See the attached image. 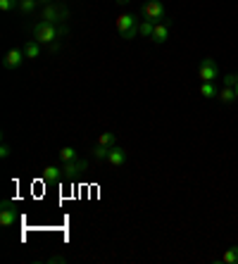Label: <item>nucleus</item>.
Returning <instances> with one entry per match:
<instances>
[{
    "mask_svg": "<svg viewBox=\"0 0 238 264\" xmlns=\"http://www.w3.org/2000/svg\"><path fill=\"white\" fill-rule=\"evenodd\" d=\"M39 3H43V5H48V3H55V0H39Z\"/></svg>",
    "mask_w": 238,
    "mask_h": 264,
    "instance_id": "obj_24",
    "label": "nucleus"
},
{
    "mask_svg": "<svg viewBox=\"0 0 238 264\" xmlns=\"http://www.w3.org/2000/svg\"><path fill=\"white\" fill-rule=\"evenodd\" d=\"M141 12L145 20L155 22V24H160V22H167V7L162 5L160 0H148V3H143Z\"/></svg>",
    "mask_w": 238,
    "mask_h": 264,
    "instance_id": "obj_4",
    "label": "nucleus"
},
{
    "mask_svg": "<svg viewBox=\"0 0 238 264\" xmlns=\"http://www.w3.org/2000/svg\"><path fill=\"white\" fill-rule=\"evenodd\" d=\"M224 86H233V88H236V86H238V74H226V77H224Z\"/></svg>",
    "mask_w": 238,
    "mask_h": 264,
    "instance_id": "obj_22",
    "label": "nucleus"
},
{
    "mask_svg": "<svg viewBox=\"0 0 238 264\" xmlns=\"http://www.w3.org/2000/svg\"><path fill=\"white\" fill-rule=\"evenodd\" d=\"M39 7V0H20V14H24V17H29V14H33V10Z\"/></svg>",
    "mask_w": 238,
    "mask_h": 264,
    "instance_id": "obj_14",
    "label": "nucleus"
},
{
    "mask_svg": "<svg viewBox=\"0 0 238 264\" xmlns=\"http://www.w3.org/2000/svg\"><path fill=\"white\" fill-rule=\"evenodd\" d=\"M153 43H157V45H162L164 41L169 39V20L167 22H160V24H155V31H153Z\"/></svg>",
    "mask_w": 238,
    "mask_h": 264,
    "instance_id": "obj_11",
    "label": "nucleus"
},
{
    "mask_svg": "<svg viewBox=\"0 0 238 264\" xmlns=\"http://www.w3.org/2000/svg\"><path fill=\"white\" fill-rule=\"evenodd\" d=\"M41 179H43L45 183H58V181L65 179V172H62V167L48 164V167H43V172H41Z\"/></svg>",
    "mask_w": 238,
    "mask_h": 264,
    "instance_id": "obj_9",
    "label": "nucleus"
},
{
    "mask_svg": "<svg viewBox=\"0 0 238 264\" xmlns=\"http://www.w3.org/2000/svg\"><path fill=\"white\" fill-rule=\"evenodd\" d=\"M24 60H26V55H24V48H10V50L5 52V58H3V67L5 69H20L22 65H24Z\"/></svg>",
    "mask_w": 238,
    "mask_h": 264,
    "instance_id": "obj_5",
    "label": "nucleus"
},
{
    "mask_svg": "<svg viewBox=\"0 0 238 264\" xmlns=\"http://www.w3.org/2000/svg\"><path fill=\"white\" fill-rule=\"evenodd\" d=\"M126 157H129L126 150L119 148V145H112V148H109V155H107V162L112 167H124V164H126Z\"/></svg>",
    "mask_w": 238,
    "mask_h": 264,
    "instance_id": "obj_8",
    "label": "nucleus"
},
{
    "mask_svg": "<svg viewBox=\"0 0 238 264\" xmlns=\"http://www.w3.org/2000/svg\"><path fill=\"white\" fill-rule=\"evenodd\" d=\"M153 31H155V22L143 20L141 24H138V33H141V36H145V39H150V36H153Z\"/></svg>",
    "mask_w": 238,
    "mask_h": 264,
    "instance_id": "obj_17",
    "label": "nucleus"
},
{
    "mask_svg": "<svg viewBox=\"0 0 238 264\" xmlns=\"http://www.w3.org/2000/svg\"><path fill=\"white\" fill-rule=\"evenodd\" d=\"M200 96H205V98H217V96H219V88L214 86V81H203V86H200Z\"/></svg>",
    "mask_w": 238,
    "mask_h": 264,
    "instance_id": "obj_15",
    "label": "nucleus"
},
{
    "mask_svg": "<svg viewBox=\"0 0 238 264\" xmlns=\"http://www.w3.org/2000/svg\"><path fill=\"white\" fill-rule=\"evenodd\" d=\"M88 169L84 160H71V162H62V172H65V179H77Z\"/></svg>",
    "mask_w": 238,
    "mask_h": 264,
    "instance_id": "obj_7",
    "label": "nucleus"
},
{
    "mask_svg": "<svg viewBox=\"0 0 238 264\" xmlns=\"http://www.w3.org/2000/svg\"><path fill=\"white\" fill-rule=\"evenodd\" d=\"M98 145H107V148H112V145H117V136L115 134H100V138H98Z\"/></svg>",
    "mask_w": 238,
    "mask_h": 264,
    "instance_id": "obj_19",
    "label": "nucleus"
},
{
    "mask_svg": "<svg viewBox=\"0 0 238 264\" xmlns=\"http://www.w3.org/2000/svg\"><path fill=\"white\" fill-rule=\"evenodd\" d=\"M107 155H109L107 145H96V148H93V157H96V160H107Z\"/></svg>",
    "mask_w": 238,
    "mask_h": 264,
    "instance_id": "obj_21",
    "label": "nucleus"
},
{
    "mask_svg": "<svg viewBox=\"0 0 238 264\" xmlns=\"http://www.w3.org/2000/svg\"><path fill=\"white\" fill-rule=\"evenodd\" d=\"M17 221V212H14V207L10 202H3V210H0V226H12Z\"/></svg>",
    "mask_w": 238,
    "mask_h": 264,
    "instance_id": "obj_10",
    "label": "nucleus"
},
{
    "mask_svg": "<svg viewBox=\"0 0 238 264\" xmlns=\"http://www.w3.org/2000/svg\"><path fill=\"white\" fill-rule=\"evenodd\" d=\"M222 262L224 264H238V245H233V248H229V250L224 252Z\"/></svg>",
    "mask_w": 238,
    "mask_h": 264,
    "instance_id": "obj_18",
    "label": "nucleus"
},
{
    "mask_svg": "<svg viewBox=\"0 0 238 264\" xmlns=\"http://www.w3.org/2000/svg\"><path fill=\"white\" fill-rule=\"evenodd\" d=\"M20 7V0H0V10L3 12H12Z\"/></svg>",
    "mask_w": 238,
    "mask_h": 264,
    "instance_id": "obj_20",
    "label": "nucleus"
},
{
    "mask_svg": "<svg viewBox=\"0 0 238 264\" xmlns=\"http://www.w3.org/2000/svg\"><path fill=\"white\" fill-rule=\"evenodd\" d=\"M60 162H71V160H79L77 150L71 148V145H65V148H60Z\"/></svg>",
    "mask_w": 238,
    "mask_h": 264,
    "instance_id": "obj_16",
    "label": "nucleus"
},
{
    "mask_svg": "<svg viewBox=\"0 0 238 264\" xmlns=\"http://www.w3.org/2000/svg\"><path fill=\"white\" fill-rule=\"evenodd\" d=\"M198 74H200L203 81H214V79L219 77V65L214 62L212 58H205L203 62H200V67H198Z\"/></svg>",
    "mask_w": 238,
    "mask_h": 264,
    "instance_id": "obj_6",
    "label": "nucleus"
},
{
    "mask_svg": "<svg viewBox=\"0 0 238 264\" xmlns=\"http://www.w3.org/2000/svg\"><path fill=\"white\" fill-rule=\"evenodd\" d=\"M0 157H3V160H7V157H10V145H7L5 141H3V145H0Z\"/></svg>",
    "mask_w": 238,
    "mask_h": 264,
    "instance_id": "obj_23",
    "label": "nucleus"
},
{
    "mask_svg": "<svg viewBox=\"0 0 238 264\" xmlns=\"http://www.w3.org/2000/svg\"><path fill=\"white\" fill-rule=\"evenodd\" d=\"M24 55H26V60H36V58H41V43L39 41H26L24 43Z\"/></svg>",
    "mask_w": 238,
    "mask_h": 264,
    "instance_id": "obj_12",
    "label": "nucleus"
},
{
    "mask_svg": "<svg viewBox=\"0 0 238 264\" xmlns=\"http://www.w3.org/2000/svg\"><path fill=\"white\" fill-rule=\"evenodd\" d=\"M138 24H141V22L136 20L131 12H122L117 17V31H119V36H122L124 41H134L136 36H138Z\"/></svg>",
    "mask_w": 238,
    "mask_h": 264,
    "instance_id": "obj_3",
    "label": "nucleus"
},
{
    "mask_svg": "<svg viewBox=\"0 0 238 264\" xmlns=\"http://www.w3.org/2000/svg\"><path fill=\"white\" fill-rule=\"evenodd\" d=\"M67 24H50V22H36L31 26V33H33V41H39V43H45L50 45L55 43L58 39L67 36Z\"/></svg>",
    "mask_w": 238,
    "mask_h": 264,
    "instance_id": "obj_1",
    "label": "nucleus"
},
{
    "mask_svg": "<svg viewBox=\"0 0 238 264\" xmlns=\"http://www.w3.org/2000/svg\"><path fill=\"white\" fill-rule=\"evenodd\" d=\"M117 3H119V5H124V3H129V0H117Z\"/></svg>",
    "mask_w": 238,
    "mask_h": 264,
    "instance_id": "obj_25",
    "label": "nucleus"
},
{
    "mask_svg": "<svg viewBox=\"0 0 238 264\" xmlns=\"http://www.w3.org/2000/svg\"><path fill=\"white\" fill-rule=\"evenodd\" d=\"M69 20V10L62 3H48L41 7V22H50V24H67Z\"/></svg>",
    "mask_w": 238,
    "mask_h": 264,
    "instance_id": "obj_2",
    "label": "nucleus"
},
{
    "mask_svg": "<svg viewBox=\"0 0 238 264\" xmlns=\"http://www.w3.org/2000/svg\"><path fill=\"white\" fill-rule=\"evenodd\" d=\"M217 98L224 105H231L233 100H238V98H236V88H233V86H224V88H219V96Z\"/></svg>",
    "mask_w": 238,
    "mask_h": 264,
    "instance_id": "obj_13",
    "label": "nucleus"
},
{
    "mask_svg": "<svg viewBox=\"0 0 238 264\" xmlns=\"http://www.w3.org/2000/svg\"><path fill=\"white\" fill-rule=\"evenodd\" d=\"M236 98H238V86H236Z\"/></svg>",
    "mask_w": 238,
    "mask_h": 264,
    "instance_id": "obj_26",
    "label": "nucleus"
}]
</instances>
